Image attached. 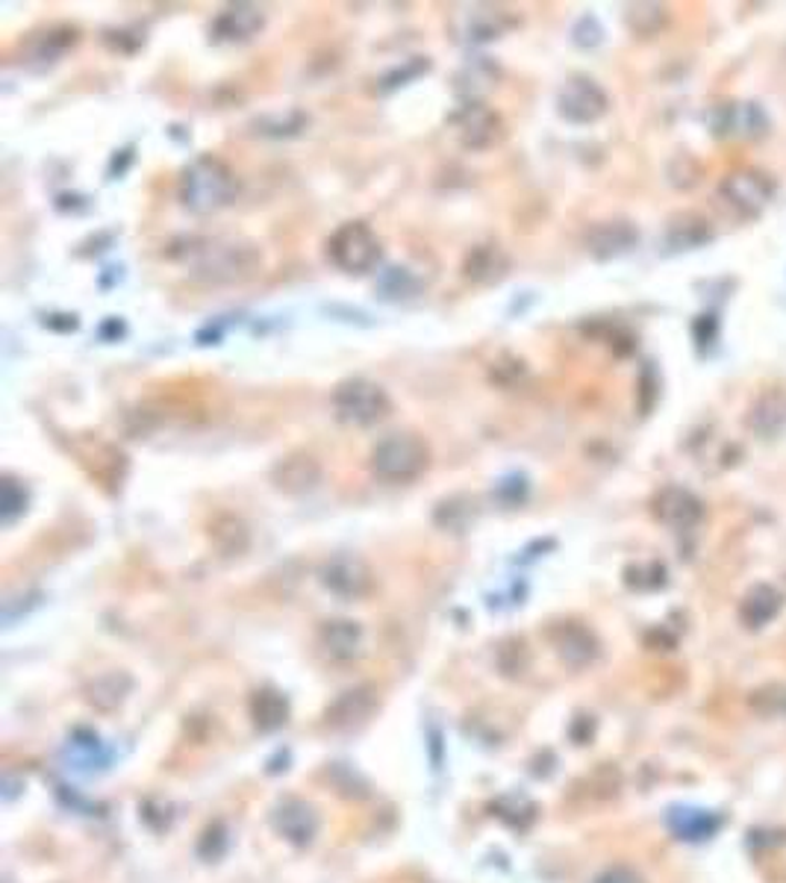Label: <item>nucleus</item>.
I'll return each instance as SVG.
<instances>
[{"instance_id":"1a4fd4ad","label":"nucleus","mask_w":786,"mask_h":883,"mask_svg":"<svg viewBox=\"0 0 786 883\" xmlns=\"http://www.w3.org/2000/svg\"><path fill=\"white\" fill-rule=\"evenodd\" d=\"M454 130L460 145L469 150H486L499 145L504 136V122L501 115L486 104H465L454 115Z\"/></svg>"},{"instance_id":"2eb2a0df","label":"nucleus","mask_w":786,"mask_h":883,"mask_svg":"<svg viewBox=\"0 0 786 883\" xmlns=\"http://www.w3.org/2000/svg\"><path fill=\"white\" fill-rule=\"evenodd\" d=\"M318 645L333 663H350L363 651V628L348 619L324 621L318 630Z\"/></svg>"},{"instance_id":"4468645a","label":"nucleus","mask_w":786,"mask_h":883,"mask_svg":"<svg viewBox=\"0 0 786 883\" xmlns=\"http://www.w3.org/2000/svg\"><path fill=\"white\" fill-rule=\"evenodd\" d=\"M265 27V12L254 3H233L212 21V35L219 42H251Z\"/></svg>"},{"instance_id":"39448f33","label":"nucleus","mask_w":786,"mask_h":883,"mask_svg":"<svg viewBox=\"0 0 786 883\" xmlns=\"http://www.w3.org/2000/svg\"><path fill=\"white\" fill-rule=\"evenodd\" d=\"M380 239L363 221H348L342 224L331 239H327V256L331 263L345 274H366L380 263Z\"/></svg>"},{"instance_id":"ddd939ff","label":"nucleus","mask_w":786,"mask_h":883,"mask_svg":"<svg viewBox=\"0 0 786 883\" xmlns=\"http://www.w3.org/2000/svg\"><path fill=\"white\" fill-rule=\"evenodd\" d=\"M274 828L292 845H310L315 833H318V816L301 798H286L274 810Z\"/></svg>"},{"instance_id":"0eeeda50","label":"nucleus","mask_w":786,"mask_h":883,"mask_svg":"<svg viewBox=\"0 0 786 883\" xmlns=\"http://www.w3.org/2000/svg\"><path fill=\"white\" fill-rule=\"evenodd\" d=\"M610 109V97L593 77H572L557 95V113L572 124H595Z\"/></svg>"},{"instance_id":"4be33fe9","label":"nucleus","mask_w":786,"mask_h":883,"mask_svg":"<svg viewBox=\"0 0 786 883\" xmlns=\"http://www.w3.org/2000/svg\"><path fill=\"white\" fill-rule=\"evenodd\" d=\"M286 713H289L286 698H283L280 692H274V690L256 692L254 718L262 730H274V727L283 725V722H286Z\"/></svg>"},{"instance_id":"9d476101","label":"nucleus","mask_w":786,"mask_h":883,"mask_svg":"<svg viewBox=\"0 0 786 883\" xmlns=\"http://www.w3.org/2000/svg\"><path fill=\"white\" fill-rule=\"evenodd\" d=\"M651 509H654V518L660 525L681 530V534L699 527V522L704 518V504L683 486H666V490L657 492Z\"/></svg>"},{"instance_id":"f3484780","label":"nucleus","mask_w":786,"mask_h":883,"mask_svg":"<svg viewBox=\"0 0 786 883\" xmlns=\"http://www.w3.org/2000/svg\"><path fill=\"white\" fill-rule=\"evenodd\" d=\"M551 642L557 648L559 660H566V663L575 665V669L593 663L595 651H598V648H595L593 633L586 628H580V624H559V628H554V633H551Z\"/></svg>"},{"instance_id":"dca6fc26","label":"nucleus","mask_w":786,"mask_h":883,"mask_svg":"<svg viewBox=\"0 0 786 883\" xmlns=\"http://www.w3.org/2000/svg\"><path fill=\"white\" fill-rule=\"evenodd\" d=\"M780 603H784V595L778 589L769 587V584H757V587H752L743 595V601H740V619H743L745 628H766L780 612Z\"/></svg>"},{"instance_id":"9b49d317","label":"nucleus","mask_w":786,"mask_h":883,"mask_svg":"<svg viewBox=\"0 0 786 883\" xmlns=\"http://www.w3.org/2000/svg\"><path fill=\"white\" fill-rule=\"evenodd\" d=\"M322 463L313 454L295 451V454H286L271 469V483L283 495H306V492H313L322 483Z\"/></svg>"},{"instance_id":"7ed1b4c3","label":"nucleus","mask_w":786,"mask_h":883,"mask_svg":"<svg viewBox=\"0 0 786 883\" xmlns=\"http://www.w3.org/2000/svg\"><path fill=\"white\" fill-rule=\"evenodd\" d=\"M430 469V445L416 433H389L371 451V472L386 483H410Z\"/></svg>"},{"instance_id":"412c9836","label":"nucleus","mask_w":786,"mask_h":883,"mask_svg":"<svg viewBox=\"0 0 786 883\" xmlns=\"http://www.w3.org/2000/svg\"><path fill=\"white\" fill-rule=\"evenodd\" d=\"M210 539L219 545L224 554H239L248 548V527L237 516H221L210 527Z\"/></svg>"},{"instance_id":"423d86ee","label":"nucleus","mask_w":786,"mask_h":883,"mask_svg":"<svg viewBox=\"0 0 786 883\" xmlns=\"http://www.w3.org/2000/svg\"><path fill=\"white\" fill-rule=\"evenodd\" d=\"M772 195H775V186L766 175L754 171V168H740V171H731V175L722 180L719 186V198L743 219H754L761 216L766 207H769Z\"/></svg>"},{"instance_id":"f257e3e1","label":"nucleus","mask_w":786,"mask_h":883,"mask_svg":"<svg viewBox=\"0 0 786 883\" xmlns=\"http://www.w3.org/2000/svg\"><path fill=\"white\" fill-rule=\"evenodd\" d=\"M186 251V269L203 283H242L262 269V251L254 242L237 239H192Z\"/></svg>"},{"instance_id":"aec40b11","label":"nucleus","mask_w":786,"mask_h":883,"mask_svg":"<svg viewBox=\"0 0 786 883\" xmlns=\"http://www.w3.org/2000/svg\"><path fill=\"white\" fill-rule=\"evenodd\" d=\"M763 127H766V115H763L761 106L734 104L731 109H727L725 130L731 133V136H740V139H754V136H761Z\"/></svg>"},{"instance_id":"f8f14e48","label":"nucleus","mask_w":786,"mask_h":883,"mask_svg":"<svg viewBox=\"0 0 786 883\" xmlns=\"http://www.w3.org/2000/svg\"><path fill=\"white\" fill-rule=\"evenodd\" d=\"M745 428L763 439L778 437L780 430H786V386H769L754 398L745 412Z\"/></svg>"},{"instance_id":"b1692460","label":"nucleus","mask_w":786,"mask_h":883,"mask_svg":"<svg viewBox=\"0 0 786 883\" xmlns=\"http://www.w3.org/2000/svg\"><path fill=\"white\" fill-rule=\"evenodd\" d=\"M595 883H646V877L628 866H612L604 875L595 877Z\"/></svg>"},{"instance_id":"6ab92c4d","label":"nucleus","mask_w":786,"mask_h":883,"mask_svg":"<svg viewBox=\"0 0 786 883\" xmlns=\"http://www.w3.org/2000/svg\"><path fill=\"white\" fill-rule=\"evenodd\" d=\"M633 242H637V230L630 228L628 221H604V224L593 228V233L586 239V245H589L595 256L621 254Z\"/></svg>"},{"instance_id":"6e6552de","label":"nucleus","mask_w":786,"mask_h":883,"mask_svg":"<svg viewBox=\"0 0 786 883\" xmlns=\"http://www.w3.org/2000/svg\"><path fill=\"white\" fill-rule=\"evenodd\" d=\"M318 578H322V587L327 592H333L336 598H345V601L366 598L371 587H375V575L368 569V563L354 557V554L331 557L318 571Z\"/></svg>"},{"instance_id":"20e7f679","label":"nucleus","mask_w":786,"mask_h":883,"mask_svg":"<svg viewBox=\"0 0 786 883\" xmlns=\"http://www.w3.org/2000/svg\"><path fill=\"white\" fill-rule=\"evenodd\" d=\"M333 412L348 428H375V424L389 419L392 398L375 380L350 377V380H342L336 386V392H333Z\"/></svg>"},{"instance_id":"5701e85b","label":"nucleus","mask_w":786,"mask_h":883,"mask_svg":"<svg viewBox=\"0 0 786 883\" xmlns=\"http://www.w3.org/2000/svg\"><path fill=\"white\" fill-rule=\"evenodd\" d=\"M0 513H3V525H12L18 516L27 513V490L15 477H3L0 483Z\"/></svg>"},{"instance_id":"a211bd4d","label":"nucleus","mask_w":786,"mask_h":883,"mask_svg":"<svg viewBox=\"0 0 786 883\" xmlns=\"http://www.w3.org/2000/svg\"><path fill=\"white\" fill-rule=\"evenodd\" d=\"M377 707V695L371 686H359V690L345 692L331 709H327V722L336 727H350L366 722Z\"/></svg>"},{"instance_id":"f03ea898","label":"nucleus","mask_w":786,"mask_h":883,"mask_svg":"<svg viewBox=\"0 0 786 883\" xmlns=\"http://www.w3.org/2000/svg\"><path fill=\"white\" fill-rule=\"evenodd\" d=\"M237 198V175L219 157H198L180 177V201L195 216H212Z\"/></svg>"}]
</instances>
